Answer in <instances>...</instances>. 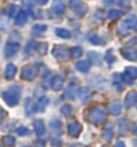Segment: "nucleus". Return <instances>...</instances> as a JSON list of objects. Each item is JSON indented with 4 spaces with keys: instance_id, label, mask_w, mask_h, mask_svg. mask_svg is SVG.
I'll use <instances>...</instances> for the list:
<instances>
[{
    "instance_id": "nucleus-49",
    "label": "nucleus",
    "mask_w": 137,
    "mask_h": 147,
    "mask_svg": "<svg viewBox=\"0 0 137 147\" xmlns=\"http://www.w3.org/2000/svg\"><path fill=\"white\" fill-rule=\"evenodd\" d=\"M114 147H125V144H124L122 142H117V143L114 144Z\"/></svg>"
},
{
    "instance_id": "nucleus-29",
    "label": "nucleus",
    "mask_w": 137,
    "mask_h": 147,
    "mask_svg": "<svg viewBox=\"0 0 137 147\" xmlns=\"http://www.w3.org/2000/svg\"><path fill=\"white\" fill-rule=\"evenodd\" d=\"M36 42H34V40H28L27 42V45H26V49H24V53L28 55V54H32L34 51L36 50Z\"/></svg>"
},
{
    "instance_id": "nucleus-14",
    "label": "nucleus",
    "mask_w": 137,
    "mask_h": 147,
    "mask_svg": "<svg viewBox=\"0 0 137 147\" xmlns=\"http://www.w3.org/2000/svg\"><path fill=\"white\" fill-rule=\"evenodd\" d=\"M136 100H137V93L134 90H130L129 93H126V97H125V107L132 108L136 104Z\"/></svg>"
},
{
    "instance_id": "nucleus-31",
    "label": "nucleus",
    "mask_w": 137,
    "mask_h": 147,
    "mask_svg": "<svg viewBox=\"0 0 137 147\" xmlns=\"http://www.w3.org/2000/svg\"><path fill=\"white\" fill-rule=\"evenodd\" d=\"M24 108H26V113L27 115H31L34 111V100L32 98H27L26 100V104H24Z\"/></svg>"
},
{
    "instance_id": "nucleus-13",
    "label": "nucleus",
    "mask_w": 137,
    "mask_h": 147,
    "mask_svg": "<svg viewBox=\"0 0 137 147\" xmlns=\"http://www.w3.org/2000/svg\"><path fill=\"white\" fill-rule=\"evenodd\" d=\"M50 88H53L54 90H61L63 88V77L61 76H53L51 78V84Z\"/></svg>"
},
{
    "instance_id": "nucleus-48",
    "label": "nucleus",
    "mask_w": 137,
    "mask_h": 147,
    "mask_svg": "<svg viewBox=\"0 0 137 147\" xmlns=\"http://www.w3.org/2000/svg\"><path fill=\"white\" fill-rule=\"evenodd\" d=\"M3 19H4V12L0 9V26H1V22H3Z\"/></svg>"
},
{
    "instance_id": "nucleus-9",
    "label": "nucleus",
    "mask_w": 137,
    "mask_h": 147,
    "mask_svg": "<svg viewBox=\"0 0 137 147\" xmlns=\"http://www.w3.org/2000/svg\"><path fill=\"white\" fill-rule=\"evenodd\" d=\"M51 9L53 12L58 16H62L65 11H66V5H65V1L63 0H54L53 1V5H51Z\"/></svg>"
},
{
    "instance_id": "nucleus-34",
    "label": "nucleus",
    "mask_w": 137,
    "mask_h": 147,
    "mask_svg": "<svg viewBox=\"0 0 137 147\" xmlns=\"http://www.w3.org/2000/svg\"><path fill=\"white\" fill-rule=\"evenodd\" d=\"M74 11H75V15H77V16H84L85 13H86V11H88V5L81 4L80 7H77Z\"/></svg>"
},
{
    "instance_id": "nucleus-6",
    "label": "nucleus",
    "mask_w": 137,
    "mask_h": 147,
    "mask_svg": "<svg viewBox=\"0 0 137 147\" xmlns=\"http://www.w3.org/2000/svg\"><path fill=\"white\" fill-rule=\"evenodd\" d=\"M121 53H122V55H124L126 59H129V61H136L137 59L134 45H128L126 47H122V49H121Z\"/></svg>"
},
{
    "instance_id": "nucleus-32",
    "label": "nucleus",
    "mask_w": 137,
    "mask_h": 147,
    "mask_svg": "<svg viewBox=\"0 0 137 147\" xmlns=\"http://www.w3.org/2000/svg\"><path fill=\"white\" fill-rule=\"evenodd\" d=\"M88 57H89V61H90L92 63H96V65H97V63L101 62V57H100V54L98 53H93V51H90Z\"/></svg>"
},
{
    "instance_id": "nucleus-50",
    "label": "nucleus",
    "mask_w": 137,
    "mask_h": 147,
    "mask_svg": "<svg viewBox=\"0 0 137 147\" xmlns=\"http://www.w3.org/2000/svg\"><path fill=\"white\" fill-rule=\"evenodd\" d=\"M70 147H82L81 144H73V146H70Z\"/></svg>"
},
{
    "instance_id": "nucleus-23",
    "label": "nucleus",
    "mask_w": 137,
    "mask_h": 147,
    "mask_svg": "<svg viewBox=\"0 0 137 147\" xmlns=\"http://www.w3.org/2000/svg\"><path fill=\"white\" fill-rule=\"evenodd\" d=\"M34 128H35L36 135H44L46 129H44V123L42 120H35L34 121Z\"/></svg>"
},
{
    "instance_id": "nucleus-42",
    "label": "nucleus",
    "mask_w": 137,
    "mask_h": 147,
    "mask_svg": "<svg viewBox=\"0 0 137 147\" xmlns=\"http://www.w3.org/2000/svg\"><path fill=\"white\" fill-rule=\"evenodd\" d=\"M5 119H7V112L3 108H0V123H3Z\"/></svg>"
},
{
    "instance_id": "nucleus-15",
    "label": "nucleus",
    "mask_w": 137,
    "mask_h": 147,
    "mask_svg": "<svg viewBox=\"0 0 137 147\" xmlns=\"http://www.w3.org/2000/svg\"><path fill=\"white\" fill-rule=\"evenodd\" d=\"M4 76L7 80H13L15 76H16V66L13 63H7L4 70Z\"/></svg>"
},
{
    "instance_id": "nucleus-45",
    "label": "nucleus",
    "mask_w": 137,
    "mask_h": 147,
    "mask_svg": "<svg viewBox=\"0 0 137 147\" xmlns=\"http://www.w3.org/2000/svg\"><path fill=\"white\" fill-rule=\"evenodd\" d=\"M118 3V0H104V4L105 5H112V4H116Z\"/></svg>"
},
{
    "instance_id": "nucleus-17",
    "label": "nucleus",
    "mask_w": 137,
    "mask_h": 147,
    "mask_svg": "<svg viewBox=\"0 0 137 147\" xmlns=\"http://www.w3.org/2000/svg\"><path fill=\"white\" fill-rule=\"evenodd\" d=\"M117 125H118V134L120 135H125L126 132H128V120L125 119V117H121L118 120V123H117Z\"/></svg>"
},
{
    "instance_id": "nucleus-19",
    "label": "nucleus",
    "mask_w": 137,
    "mask_h": 147,
    "mask_svg": "<svg viewBox=\"0 0 137 147\" xmlns=\"http://www.w3.org/2000/svg\"><path fill=\"white\" fill-rule=\"evenodd\" d=\"M113 134H114V131H113V123H108L106 127L104 128V139H105L106 142H109L113 138Z\"/></svg>"
},
{
    "instance_id": "nucleus-46",
    "label": "nucleus",
    "mask_w": 137,
    "mask_h": 147,
    "mask_svg": "<svg viewBox=\"0 0 137 147\" xmlns=\"http://www.w3.org/2000/svg\"><path fill=\"white\" fill-rule=\"evenodd\" d=\"M106 59H108V62L112 63L113 62V57H112V50H109L108 51V55H106Z\"/></svg>"
},
{
    "instance_id": "nucleus-30",
    "label": "nucleus",
    "mask_w": 137,
    "mask_h": 147,
    "mask_svg": "<svg viewBox=\"0 0 137 147\" xmlns=\"http://www.w3.org/2000/svg\"><path fill=\"white\" fill-rule=\"evenodd\" d=\"M82 53H84V50H82V47H81V46H74V47L70 50V57L80 58L81 55H82Z\"/></svg>"
},
{
    "instance_id": "nucleus-16",
    "label": "nucleus",
    "mask_w": 137,
    "mask_h": 147,
    "mask_svg": "<svg viewBox=\"0 0 137 147\" xmlns=\"http://www.w3.org/2000/svg\"><path fill=\"white\" fill-rule=\"evenodd\" d=\"M109 112H110L112 115H120L121 111H122V105H121V102L120 101H113L109 104Z\"/></svg>"
},
{
    "instance_id": "nucleus-33",
    "label": "nucleus",
    "mask_w": 137,
    "mask_h": 147,
    "mask_svg": "<svg viewBox=\"0 0 137 147\" xmlns=\"http://www.w3.org/2000/svg\"><path fill=\"white\" fill-rule=\"evenodd\" d=\"M61 112H62L63 116H70L71 113H73V107L71 105H69V104H65V105H62V108H61Z\"/></svg>"
},
{
    "instance_id": "nucleus-47",
    "label": "nucleus",
    "mask_w": 137,
    "mask_h": 147,
    "mask_svg": "<svg viewBox=\"0 0 137 147\" xmlns=\"http://www.w3.org/2000/svg\"><path fill=\"white\" fill-rule=\"evenodd\" d=\"M35 1H36V4H39V5H46L49 0H35Z\"/></svg>"
},
{
    "instance_id": "nucleus-25",
    "label": "nucleus",
    "mask_w": 137,
    "mask_h": 147,
    "mask_svg": "<svg viewBox=\"0 0 137 147\" xmlns=\"http://www.w3.org/2000/svg\"><path fill=\"white\" fill-rule=\"evenodd\" d=\"M113 82H114V86L117 88L118 92H121V90L124 89V84H122V80H121V74L114 73V74H113Z\"/></svg>"
},
{
    "instance_id": "nucleus-3",
    "label": "nucleus",
    "mask_w": 137,
    "mask_h": 147,
    "mask_svg": "<svg viewBox=\"0 0 137 147\" xmlns=\"http://www.w3.org/2000/svg\"><path fill=\"white\" fill-rule=\"evenodd\" d=\"M134 28H136V18L132 15V16H129V18H126L125 20L120 23L117 31H118L120 35H126L130 31H133Z\"/></svg>"
},
{
    "instance_id": "nucleus-52",
    "label": "nucleus",
    "mask_w": 137,
    "mask_h": 147,
    "mask_svg": "<svg viewBox=\"0 0 137 147\" xmlns=\"http://www.w3.org/2000/svg\"><path fill=\"white\" fill-rule=\"evenodd\" d=\"M104 147H108V146H104Z\"/></svg>"
},
{
    "instance_id": "nucleus-2",
    "label": "nucleus",
    "mask_w": 137,
    "mask_h": 147,
    "mask_svg": "<svg viewBox=\"0 0 137 147\" xmlns=\"http://www.w3.org/2000/svg\"><path fill=\"white\" fill-rule=\"evenodd\" d=\"M86 119H88L90 123H93V124H101L104 123L106 119V111L104 107H93L90 111L88 112V116H86Z\"/></svg>"
},
{
    "instance_id": "nucleus-12",
    "label": "nucleus",
    "mask_w": 137,
    "mask_h": 147,
    "mask_svg": "<svg viewBox=\"0 0 137 147\" xmlns=\"http://www.w3.org/2000/svg\"><path fill=\"white\" fill-rule=\"evenodd\" d=\"M47 104H49V98L46 97V96H42V97H39L36 101H34V111L35 112L44 111V108H46Z\"/></svg>"
},
{
    "instance_id": "nucleus-38",
    "label": "nucleus",
    "mask_w": 137,
    "mask_h": 147,
    "mask_svg": "<svg viewBox=\"0 0 137 147\" xmlns=\"http://www.w3.org/2000/svg\"><path fill=\"white\" fill-rule=\"evenodd\" d=\"M121 80H122V84H126V85H133V82H134V78H132L130 76L125 74V73L121 76Z\"/></svg>"
},
{
    "instance_id": "nucleus-43",
    "label": "nucleus",
    "mask_w": 137,
    "mask_h": 147,
    "mask_svg": "<svg viewBox=\"0 0 137 147\" xmlns=\"http://www.w3.org/2000/svg\"><path fill=\"white\" fill-rule=\"evenodd\" d=\"M51 144H53L54 147H59L61 144H62V142H61L58 138H53V139H51Z\"/></svg>"
},
{
    "instance_id": "nucleus-26",
    "label": "nucleus",
    "mask_w": 137,
    "mask_h": 147,
    "mask_svg": "<svg viewBox=\"0 0 137 147\" xmlns=\"http://www.w3.org/2000/svg\"><path fill=\"white\" fill-rule=\"evenodd\" d=\"M55 34H57L59 38H63V39H69V38H71V32L69 31V30H66V28H61V27L55 28Z\"/></svg>"
},
{
    "instance_id": "nucleus-28",
    "label": "nucleus",
    "mask_w": 137,
    "mask_h": 147,
    "mask_svg": "<svg viewBox=\"0 0 137 147\" xmlns=\"http://www.w3.org/2000/svg\"><path fill=\"white\" fill-rule=\"evenodd\" d=\"M122 11L121 9H110L109 12H108V18L110 19V20H116V19H118L122 16Z\"/></svg>"
},
{
    "instance_id": "nucleus-41",
    "label": "nucleus",
    "mask_w": 137,
    "mask_h": 147,
    "mask_svg": "<svg viewBox=\"0 0 137 147\" xmlns=\"http://www.w3.org/2000/svg\"><path fill=\"white\" fill-rule=\"evenodd\" d=\"M16 132H18L20 136H24V135L28 134V129H27V127H24V125H22V127H18V129H16Z\"/></svg>"
},
{
    "instance_id": "nucleus-20",
    "label": "nucleus",
    "mask_w": 137,
    "mask_h": 147,
    "mask_svg": "<svg viewBox=\"0 0 137 147\" xmlns=\"http://www.w3.org/2000/svg\"><path fill=\"white\" fill-rule=\"evenodd\" d=\"M46 30H47L46 24H35V26L32 27L31 32L34 36H39V35H43L44 32H46Z\"/></svg>"
},
{
    "instance_id": "nucleus-18",
    "label": "nucleus",
    "mask_w": 137,
    "mask_h": 147,
    "mask_svg": "<svg viewBox=\"0 0 137 147\" xmlns=\"http://www.w3.org/2000/svg\"><path fill=\"white\" fill-rule=\"evenodd\" d=\"M27 20H28V15H27V12H24V11H20V12L16 15V18H15V22H16V26H24L27 23Z\"/></svg>"
},
{
    "instance_id": "nucleus-5",
    "label": "nucleus",
    "mask_w": 137,
    "mask_h": 147,
    "mask_svg": "<svg viewBox=\"0 0 137 147\" xmlns=\"http://www.w3.org/2000/svg\"><path fill=\"white\" fill-rule=\"evenodd\" d=\"M23 80L26 81H32L38 76V67L35 65H26V66L22 69V73H20Z\"/></svg>"
},
{
    "instance_id": "nucleus-24",
    "label": "nucleus",
    "mask_w": 137,
    "mask_h": 147,
    "mask_svg": "<svg viewBox=\"0 0 137 147\" xmlns=\"http://www.w3.org/2000/svg\"><path fill=\"white\" fill-rule=\"evenodd\" d=\"M19 12H20V9H19V5L16 4H9L8 8H7V15L9 18H16V15Z\"/></svg>"
},
{
    "instance_id": "nucleus-10",
    "label": "nucleus",
    "mask_w": 137,
    "mask_h": 147,
    "mask_svg": "<svg viewBox=\"0 0 137 147\" xmlns=\"http://www.w3.org/2000/svg\"><path fill=\"white\" fill-rule=\"evenodd\" d=\"M67 131H69V135L73 136V138H77V136H80L81 131H82V125L78 123V121H71L70 124L67 125Z\"/></svg>"
},
{
    "instance_id": "nucleus-39",
    "label": "nucleus",
    "mask_w": 137,
    "mask_h": 147,
    "mask_svg": "<svg viewBox=\"0 0 137 147\" xmlns=\"http://www.w3.org/2000/svg\"><path fill=\"white\" fill-rule=\"evenodd\" d=\"M36 50L39 51L40 55H44L47 53V43H38L36 45Z\"/></svg>"
},
{
    "instance_id": "nucleus-36",
    "label": "nucleus",
    "mask_w": 137,
    "mask_h": 147,
    "mask_svg": "<svg viewBox=\"0 0 137 147\" xmlns=\"http://www.w3.org/2000/svg\"><path fill=\"white\" fill-rule=\"evenodd\" d=\"M51 78H53V76H51V73L50 71H46L43 76V85L46 86V88H50V84H51Z\"/></svg>"
},
{
    "instance_id": "nucleus-40",
    "label": "nucleus",
    "mask_w": 137,
    "mask_h": 147,
    "mask_svg": "<svg viewBox=\"0 0 137 147\" xmlns=\"http://www.w3.org/2000/svg\"><path fill=\"white\" fill-rule=\"evenodd\" d=\"M69 4H70L71 8H77V7H80L82 4V0H69Z\"/></svg>"
},
{
    "instance_id": "nucleus-44",
    "label": "nucleus",
    "mask_w": 137,
    "mask_h": 147,
    "mask_svg": "<svg viewBox=\"0 0 137 147\" xmlns=\"http://www.w3.org/2000/svg\"><path fill=\"white\" fill-rule=\"evenodd\" d=\"M32 147H46V143H44L43 140H36V142L32 144Z\"/></svg>"
},
{
    "instance_id": "nucleus-11",
    "label": "nucleus",
    "mask_w": 137,
    "mask_h": 147,
    "mask_svg": "<svg viewBox=\"0 0 137 147\" xmlns=\"http://www.w3.org/2000/svg\"><path fill=\"white\" fill-rule=\"evenodd\" d=\"M77 94H78V97H80V100L82 102H88L90 98H92V94H93V92H92V89L90 88H81L78 92H77Z\"/></svg>"
},
{
    "instance_id": "nucleus-4",
    "label": "nucleus",
    "mask_w": 137,
    "mask_h": 147,
    "mask_svg": "<svg viewBox=\"0 0 137 147\" xmlns=\"http://www.w3.org/2000/svg\"><path fill=\"white\" fill-rule=\"evenodd\" d=\"M53 55L57 59L62 61V62H66L70 59V50L67 49L66 46H62V45H58L55 46L53 49Z\"/></svg>"
},
{
    "instance_id": "nucleus-21",
    "label": "nucleus",
    "mask_w": 137,
    "mask_h": 147,
    "mask_svg": "<svg viewBox=\"0 0 137 147\" xmlns=\"http://www.w3.org/2000/svg\"><path fill=\"white\" fill-rule=\"evenodd\" d=\"M75 69L81 73H88L90 70V63L88 61H78V62L75 63Z\"/></svg>"
},
{
    "instance_id": "nucleus-51",
    "label": "nucleus",
    "mask_w": 137,
    "mask_h": 147,
    "mask_svg": "<svg viewBox=\"0 0 137 147\" xmlns=\"http://www.w3.org/2000/svg\"><path fill=\"white\" fill-rule=\"evenodd\" d=\"M0 43H1V36H0Z\"/></svg>"
},
{
    "instance_id": "nucleus-1",
    "label": "nucleus",
    "mask_w": 137,
    "mask_h": 147,
    "mask_svg": "<svg viewBox=\"0 0 137 147\" xmlns=\"http://www.w3.org/2000/svg\"><path fill=\"white\" fill-rule=\"evenodd\" d=\"M20 94H22V86H19V85H13V86H11L9 89L4 90L1 96H3L4 101L8 104L9 107H15V105L19 102Z\"/></svg>"
},
{
    "instance_id": "nucleus-22",
    "label": "nucleus",
    "mask_w": 137,
    "mask_h": 147,
    "mask_svg": "<svg viewBox=\"0 0 137 147\" xmlns=\"http://www.w3.org/2000/svg\"><path fill=\"white\" fill-rule=\"evenodd\" d=\"M50 129L54 134H61L62 132V123L59 120H53L50 121Z\"/></svg>"
},
{
    "instance_id": "nucleus-37",
    "label": "nucleus",
    "mask_w": 137,
    "mask_h": 147,
    "mask_svg": "<svg viewBox=\"0 0 137 147\" xmlns=\"http://www.w3.org/2000/svg\"><path fill=\"white\" fill-rule=\"evenodd\" d=\"M3 142H4L5 146H8V147H13V146H15V138H13V136H11V135L4 136V138H3Z\"/></svg>"
},
{
    "instance_id": "nucleus-27",
    "label": "nucleus",
    "mask_w": 137,
    "mask_h": 147,
    "mask_svg": "<svg viewBox=\"0 0 137 147\" xmlns=\"http://www.w3.org/2000/svg\"><path fill=\"white\" fill-rule=\"evenodd\" d=\"M88 38H89V40H90V43H93V45H97V46H100L101 45V38H100V35L98 34H96V32H89V35H88Z\"/></svg>"
},
{
    "instance_id": "nucleus-35",
    "label": "nucleus",
    "mask_w": 137,
    "mask_h": 147,
    "mask_svg": "<svg viewBox=\"0 0 137 147\" xmlns=\"http://www.w3.org/2000/svg\"><path fill=\"white\" fill-rule=\"evenodd\" d=\"M124 73L125 74H128V76H130L132 78H136L137 77V69L134 66H128L126 69H125Z\"/></svg>"
},
{
    "instance_id": "nucleus-7",
    "label": "nucleus",
    "mask_w": 137,
    "mask_h": 147,
    "mask_svg": "<svg viewBox=\"0 0 137 147\" xmlns=\"http://www.w3.org/2000/svg\"><path fill=\"white\" fill-rule=\"evenodd\" d=\"M77 92H78V86H77V84L70 82V84L65 88L63 96H65V98H66V100H74L75 96H77Z\"/></svg>"
},
{
    "instance_id": "nucleus-8",
    "label": "nucleus",
    "mask_w": 137,
    "mask_h": 147,
    "mask_svg": "<svg viewBox=\"0 0 137 147\" xmlns=\"http://www.w3.org/2000/svg\"><path fill=\"white\" fill-rule=\"evenodd\" d=\"M19 51V43H15V42H7L5 45V49H4V53H5V57L7 58H11V57H15Z\"/></svg>"
}]
</instances>
